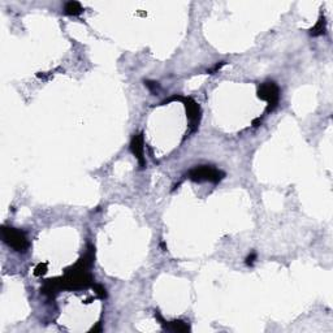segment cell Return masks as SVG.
<instances>
[{
    "mask_svg": "<svg viewBox=\"0 0 333 333\" xmlns=\"http://www.w3.org/2000/svg\"><path fill=\"white\" fill-rule=\"evenodd\" d=\"M255 258H257V254H255V253H251V254L246 258V262H245V263H246L248 266H253L254 265Z\"/></svg>",
    "mask_w": 333,
    "mask_h": 333,
    "instance_id": "cell-13",
    "label": "cell"
},
{
    "mask_svg": "<svg viewBox=\"0 0 333 333\" xmlns=\"http://www.w3.org/2000/svg\"><path fill=\"white\" fill-rule=\"evenodd\" d=\"M93 288H94V290H95L96 295H98L99 298H102V299L106 298V297H107L106 289H104L103 286L100 285V284H95V285H94V284H93Z\"/></svg>",
    "mask_w": 333,
    "mask_h": 333,
    "instance_id": "cell-11",
    "label": "cell"
},
{
    "mask_svg": "<svg viewBox=\"0 0 333 333\" xmlns=\"http://www.w3.org/2000/svg\"><path fill=\"white\" fill-rule=\"evenodd\" d=\"M1 237L9 248H12L17 253H25L29 249V241L22 230L10 227H3Z\"/></svg>",
    "mask_w": 333,
    "mask_h": 333,
    "instance_id": "cell-3",
    "label": "cell"
},
{
    "mask_svg": "<svg viewBox=\"0 0 333 333\" xmlns=\"http://www.w3.org/2000/svg\"><path fill=\"white\" fill-rule=\"evenodd\" d=\"M258 96L268 103L267 112H272L280 100V89L273 81H268L258 87Z\"/></svg>",
    "mask_w": 333,
    "mask_h": 333,
    "instance_id": "cell-4",
    "label": "cell"
},
{
    "mask_svg": "<svg viewBox=\"0 0 333 333\" xmlns=\"http://www.w3.org/2000/svg\"><path fill=\"white\" fill-rule=\"evenodd\" d=\"M155 316H156V318H158V319L160 320V324H162V326L164 327V328L167 331H172V332H188V331H190L189 324L186 323V322H184V320H173V322H164V320H163V318H162V316H160V314H159V313L155 314Z\"/></svg>",
    "mask_w": 333,
    "mask_h": 333,
    "instance_id": "cell-7",
    "label": "cell"
},
{
    "mask_svg": "<svg viewBox=\"0 0 333 333\" xmlns=\"http://www.w3.org/2000/svg\"><path fill=\"white\" fill-rule=\"evenodd\" d=\"M131 150L134 156L138 159L141 168H143L144 165H146V160H144L143 156V134H134V137L132 138L131 142Z\"/></svg>",
    "mask_w": 333,
    "mask_h": 333,
    "instance_id": "cell-6",
    "label": "cell"
},
{
    "mask_svg": "<svg viewBox=\"0 0 333 333\" xmlns=\"http://www.w3.org/2000/svg\"><path fill=\"white\" fill-rule=\"evenodd\" d=\"M64 12L69 16H78L83 12V8L78 1H68L64 5Z\"/></svg>",
    "mask_w": 333,
    "mask_h": 333,
    "instance_id": "cell-8",
    "label": "cell"
},
{
    "mask_svg": "<svg viewBox=\"0 0 333 333\" xmlns=\"http://www.w3.org/2000/svg\"><path fill=\"white\" fill-rule=\"evenodd\" d=\"M47 272V265L46 263H39L37 267H35L34 269V275L38 276V277H41V276H43Z\"/></svg>",
    "mask_w": 333,
    "mask_h": 333,
    "instance_id": "cell-10",
    "label": "cell"
},
{
    "mask_svg": "<svg viewBox=\"0 0 333 333\" xmlns=\"http://www.w3.org/2000/svg\"><path fill=\"white\" fill-rule=\"evenodd\" d=\"M146 86L148 89L151 90L152 93H156V89H158V82H154V81H146Z\"/></svg>",
    "mask_w": 333,
    "mask_h": 333,
    "instance_id": "cell-12",
    "label": "cell"
},
{
    "mask_svg": "<svg viewBox=\"0 0 333 333\" xmlns=\"http://www.w3.org/2000/svg\"><path fill=\"white\" fill-rule=\"evenodd\" d=\"M94 257H95V249L94 246L89 245L87 251L79 258L76 265L70 268H67L66 275L63 277L46 280L45 285L41 289L42 294L54 297L63 289L77 290V289H86L93 285L94 277L91 276L89 269L94 263Z\"/></svg>",
    "mask_w": 333,
    "mask_h": 333,
    "instance_id": "cell-1",
    "label": "cell"
},
{
    "mask_svg": "<svg viewBox=\"0 0 333 333\" xmlns=\"http://www.w3.org/2000/svg\"><path fill=\"white\" fill-rule=\"evenodd\" d=\"M171 100H182L184 104H185L186 112H188V119L190 121V128H192V132H196L198 124L200 121V104L197 103L196 100H193L192 98H182V96H172L171 99L165 100L162 104L167 103V102H171Z\"/></svg>",
    "mask_w": 333,
    "mask_h": 333,
    "instance_id": "cell-5",
    "label": "cell"
},
{
    "mask_svg": "<svg viewBox=\"0 0 333 333\" xmlns=\"http://www.w3.org/2000/svg\"><path fill=\"white\" fill-rule=\"evenodd\" d=\"M326 25H327V22H326L324 16H320L319 21H318L315 26L310 30V34L313 35V37H319V35L326 34Z\"/></svg>",
    "mask_w": 333,
    "mask_h": 333,
    "instance_id": "cell-9",
    "label": "cell"
},
{
    "mask_svg": "<svg viewBox=\"0 0 333 333\" xmlns=\"http://www.w3.org/2000/svg\"><path fill=\"white\" fill-rule=\"evenodd\" d=\"M188 177L194 182L209 181L217 184L225 177V173L212 165H200V167H194L193 169H190Z\"/></svg>",
    "mask_w": 333,
    "mask_h": 333,
    "instance_id": "cell-2",
    "label": "cell"
}]
</instances>
